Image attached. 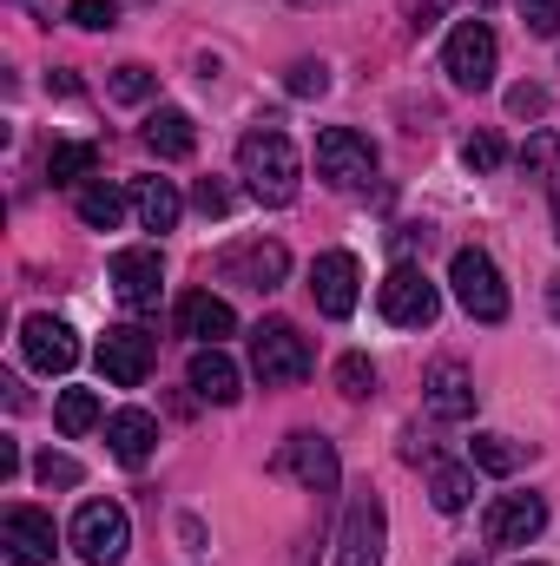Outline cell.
I'll list each match as a JSON object with an SVG mask.
<instances>
[{
    "label": "cell",
    "instance_id": "1",
    "mask_svg": "<svg viewBox=\"0 0 560 566\" xmlns=\"http://www.w3.org/2000/svg\"><path fill=\"white\" fill-rule=\"evenodd\" d=\"M238 178H245V191L258 198V205H290L297 198V178H303V158H297V145L283 133L278 119H258L245 139H238Z\"/></svg>",
    "mask_w": 560,
    "mask_h": 566
},
{
    "label": "cell",
    "instance_id": "2",
    "mask_svg": "<svg viewBox=\"0 0 560 566\" xmlns=\"http://www.w3.org/2000/svg\"><path fill=\"white\" fill-rule=\"evenodd\" d=\"M310 363H317V356H310V343H303L297 323L271 316V323L251 329V376H258L265 389H290V382H303Z\"/></svg>",
    "mask_w": 560,
    "mask_h": 566
},
{
    "label": "cell",
    "instance_id": "3",
    "mask_svg": "<svg viewBox=\"0 0 560 566\" xmlns=\"http://www.w3.org/2000/svg\"><path fill=\"white\" fill-rule=\"evenodd\" d=\"M126 547H133V521H126L120 501H86L73 514V554L86 566H120Z\"/></svg>",
    "mask_w": 560,
    "mask_h": 566
},
{
    "label": "cell",
    "instance_id": "4",
    "mask_svg": "<svg viewBox=\"0 0 560 566\" xmlns=\"http://www.w3.org/2000/svg\"><path fill=\"white\" fill-rule=\"evenodd\" d=\"M448 290H455V303H462L475 323H501V316H508V283H501V271H495L488 251H455Z\"/></svg>",
    "mask_w": 560,
    "mask_h": 566
},
{
    "label": "cell",
    "instance_id": "5",
    "mask_svg": "<svg viewBox=\"0 0 560 566\" xmlns=\"http://www.w3.org/2000/svg\"><path fill=\"white\" fill-rule=\"evenodd\" d=\"M317 178L330 191H363L376 178V145L363 139V133H350V126L317 133Z\"/></svg>",
    "mask_w": 560,
    "mask_h": 566
},
{
    "label": "cell",
    "instance_id": "6",
    "mask_svg": "<svg viewBox=\"0 0 560 566\" xmlns=\"http://www.w3.org/2000/svg\"><path fill=\"white\" fill-rule=\"evenodd\" d=\"M376 303H383V316H390L396 329H428V323H435V310H442V290L428 283V271H422V264H409V258H403V264L383 277Z\"/></svg>",
    "mask_w": 560,
    "mask_h": 566
},
{
    "label": "cell",
    "instance_id": "7",
    "mask_svg": "<svg viewBox=\"0 0 560 566\" xmlns=\"http://www.w3.org/2000/svg\"><path fill=\"white\" fill-rule=\"evenodd\" d=\"M442 73L462 86V93H488L495 86V33L488 20H462L442 46Z\"/></svg>",
    "mask_w": 560,
    "mask_h": 566
},
{
    "label": "cell",
    "instance_id": "8",
    "mask_svg": "<svg viewBox=\"0 0 560 566\" xmlns=\"http://www.w3.org/2000/svg\"><path fill=\"white\" fill-rule=\"evenodd\" d=\"M383 541H390L383 494H350L343 534H336V566H383Z\"/></svg>",
    "mask_w": 560,
    "mask_h": 566
},
{
    "label": "cell",
    "instance_id": "9",
    "mask_svg": "<svg viewBox=\"0 0 560 566\" xmlns=\"http://www.w3.org/2000/svg\"><path fill=\"white\" fill-rule=\"evenodd\" d=\"M271 474L303 481L310 494H336V481H343V468H336V441H330V434H310V428H297V434L278 448Z\"/></svg>",
    "mask_w": 560,
    "mask_h": 566
},
{
    "label": "cell",
    "instance_id": "10",
    "mask_svg": "<svg viewBox=\"0 0 560 566\" xmlns=\"http://www.w3.org/2000/svg\"><path fill=\"white\" fill-rule=\"evenodd\" d=\"M152 356H158V343L133 329V323H120V329H106L100 336V376L113 382V389H139L145 369H152Z\"/></svg>",
    "mask_w": 560,
    "mask_h": 566
},
{
    "label": "cell",
    "instance_id": "11",
    "mask_svg": "<svg viewBox=\"0 0 560 566\" xmlns=\"http://www.w3.org/2000/svg\"><path fill=\"white\" fill-rule=\"evenodd\" d=\"M20 356L40 369V376H66L80 363V336L60 323V316H27L20 323Z\"/></svg>",
    "mask_w": 560,
    "mask_h": 566
},
{
    "label": "cell",
    "instance_id": "12",
    "mask_svg": "<svg viewBox=\"0 0 560 566\" xmlns=\"http://www.w3.org/2000/svg\"><path fill=\"white\" fill-rule=\"evenodd\" d=\"M541 527H548V501H541V494H501V501L481 514L488 547H528Z\"/></svg>",
    "mask_w": 560,
    "mask_h": 566
},
{
    "label": "cell",
    "instance_id": "13",
    "mask_svg": "<svg viewBox=\"0 0 560 566\" xmlns=\"http://www.w3.org/2000/svg\"><path fill=\"white\" fill-rule=\"evenodd\" d=\"M0 541H7V554H13L20 566H53V554H60L53 514H40V507H7Z\"/></svg>",
    "mask_w": 560,
    "mask_h": 566
},
{
    "label": "cell",
    "instance_id": "14",
    "mask_svg": "<svg viewBox=\"0 0 560 566\" xmlns=\"http://www.w3.org/2000/svg\"><path fill=\"white\" fill-rule=\"evenodd\" d=\"M356 283H363V271H356V258H350V251H323V258L310 264V296H317V310H323V316H350V310H356V296H363Z\"/></svg>",
    "mask_w": 560,
    "mask_h": 566
},
{
    "label": "cell",
    "instance_id": "15",
    "mask_svg": "<svg viewBox=\"0 0 560 566\" xmlns=\"http://www.w3.org/2000/svg\"><path fill=\"white\" fill-rule=\"evenodd\" d=\"M283 271H290V251L283 244H231L225 258H218V277L225 283H245V290H278Z\"/></svg>",
    "mask_w": 560,
    "mask_h": 566
},
{
    "label": "cell",
    "instance_id": "16",
    "mask_svg": "<svg viewBox=\"0 0 560 566\" xmlns=\"http://www.w3.org/2000/svg\"><path fill=\"white\" fill-rule=\"evenodd\" d=\"M158 290H165V264H158L152 244H133V251L113 258V296H120L126 310H152Z\"/></svg>",
    "mask_w": 560,
    "mask_h": 566
},
{
    "label": "cell",
    "instance_id": "17",
    "mask_svg": "<svg viewBox=\"0 0 560 566\" xmlns=\"http://www.w3.org/2000/svg\"><path fill=\"white\" fill-rule=\"evenodd\" d=\"M178 329H185L198 349H225V336H238V316H231L225 296H211V290H185V296H178Z\"/></svg>",
    "mask_w": 560,
    "mask_h": 566
},
{
    "label": "cell",
    "instance_id": "18",
    "mask_svg": "<svg viewBox=\"0 0 560 566\" xmlns=\"http://www.w3.org/2000/svg\"><path fill=\"white\" fill-rule=\"evenodd\" d=\"M185 382H191L198 402H218V409H231V402L245 396V369H238L225 349H198L191 369H185Z\"/></svg>",
    "mask_w": 560,
    "mask_h": 566
},
{
    "label": "cell",
    "instance_id": "19",
    "mask_svg": "<svg viewBox=\"0 0 560 566\" xmlns=\"http://www.w3.org/2000/svg\"><path fill=\"white\" fill-rule=\"evenodd\" d=\"M106 448H113V461L145 468L152 448H158V422H152L145 409H113V416H106Z\"/></svg>",
    "mask_w": 560,
    "mask_h": 566
},
{
    "label": "cell",
    "instance_id": "20",
    "mask_svg": "<svg viewBox=\"0 0 560 566\" xmlns=\"http://www.w3.org/2000/svg\"><path fill=\"white\" fill-rule=\"evenodd\" d=\"M422 402H428L435 422H468V416H475V382H468V369H462V363H442V369L428 376V396H422Z\"/></svg>",
    "mask_w": 560,
    "mask_h": 566
},
{
    "label": "cell",
    "instance_id": "21",
    "mask_svg": "<svg viewBox=\"0 0 560 566\" xmlns=\"http://www.w3.org/2000/svg\"><path fill=\"white\" fill-rule=\"evenodd\" d=\"M145 151L152 158H191V145H198V126H191V113H178V106H158L152 119H145Z\"/></svg>",
    "mask_w": 560,
    "mask_h": 566
},
{
    "label": "cell",
    "instance_id": "22",
    "mask_svg": "<svg viewBox=\"0 0 560 566\" xmlns=\"http://www.w3.org/2000/svg\"><path fill=\"white\" fill-rule=\"evenodd\" d=\"M133 211H139L145 231H172V224L185 218V198H178L172 178H139V185H133Z\"/></svg>",
    "mask_w": 560,
    "mask_h": 566
},
{
    "label": "cell",
    "instance_id": "23",
    "mask_svg": "<svg viewBox=\"0 0 560 566\" xmlns=\"http://www.w3.org/2000/svg\"><path fill=\"white\" fill-rule=\"evenodd\" d=\"M73 211H80V224H86V231H113V224L126 218V191H120V185H106V178H86V185H80V198H73Z\"/></svg>",
    "mask_w": 560,
    "mask_h": 566
},
{
    "label": "cell",
    "instance_id": "24",
    "mask_svg": "<svg viewBox=\"0 0 560 566\" xmlns=\"http://www.w3.org/2000/svg\"><path fill=\"white\" fill-rule=\"evenodd\" d=\"M93 171H100V145L93 139H66V145L46 151V178H53V185H73V191H80Z\"/></svg>",
    "mask_w": 560,
    "mask_h": 566
},
{
    "label": "cell",
    "instance_id": "25",
    "mask_svg": "<svg viewBox=\"0 0 560 566\" xmlns=\"http://www.w3.org/2000/svg\"><path fill=\"white\" fill-rule=\"evenodd\" d=\"M428 501L442 507V514H462L468 501H475V461L462 468V461H442L435 474H428Z\"/></svg>",
    "mask_w": 560,
    "mask_h": 566
},
{
    "label": "cell",
    "instance_id": "26",
    "mask_svg": "<svg viewBox=\"0 0 560 566\" xmlns=\"http://www.w3.org/2000/svg\"><path fill=\"white\" fill-rule=\"evenodd\" d=\"M336 396H343V402H370V396H376V363H370L363 349L336 356Z\"/></svg>",
    "mask_w": 560,
    "mask_h": 566
},
{
    "label": "cell",
    "instance_id": "27",
    "mask_svg": "<svg viewBox=\"0 0 560 566\" xmlns=\"http://www.w3.org/2000/svg\"><path fill=\"white\" fill-rule=\"evenodd\" d=\"M53 422H60V434H86V428L100 422V396H93V389H60Z\"/></svg>",
    "mask_w": 560,
    "mask_h": 566
},
{
    "label": "cell",
    "instance_id": "28",
    "mask_svg": "<svg viewBox=\"0 0 560 566\" xmlns=\"http://www.w3.org/2000/svg\"><path fill=\"white\" fill-rule=\"evenodd\" d=\"M468 461H475L481 474H515V468H521V448H515L508 434H475Z\"/></svg>",
    "mask_w": 560,
    "mask_h": 566
},
{
    "label": "cell",
    "instance_id": "29",
    "mask_svg": "<svg viewBox=\"0 0 560 566\" xmlns=\"http://www.w3.org/2000/svg\"><path fill=\"white\" fill-rule=\"evenodd\" d=\"M106 93H113L120 106H139V99H152V93H158V73H152V66H113Z\"/></svg>",
    "mask_w": 560,
    "mask_h": 566
},
{
    "label": "cell",
    "instance_id": "30",
    "mask_svg": "<svg viewBox=\"0 0 560 566\" xmlns=\"http://www.w3.org/2000/svg\"><path fill=\"white\" fill-rule=\"evenodd\" d=\"M33 474H40V488H80V481H86V468H80L73 454H53V448L33 461Z\"/></svg>",
    "mask_w": 560,
    "mask_h": 566
},
{
    "label": "cell",
    "instance_id": "31",
    "mask_svg": "<svg viewBox=\"0 0 560 566\" xmlns=\"http://www.w3.org/2000/svg\"><path fill=\"white\" fill-rule=\"evenodd\" d=\"M283 86H290L297 99H323V93H330V66H323V60H297Z\"/></svg>",
    "mask_w": 560,
    "mask_h": 566
},
{
    "label": "cell",
    "instance_id": "32",
    "mask_svg": "<svg viewBox=\"0 0 560 566\" xmlns=\"http://www.w3.org/2000/svg\"><path fill=\"white\" fill-rule=\"evenodd\" d=\"M66 20L86 27V33H106V27H120V0H73Z\"/></svg>",
    "mask_w": 560,
    "mask_h": 566
},
{
    "label": "cell",
    "instance_id": "33",
    "mask_svg": "<svg viewBox=\"0 0 560 566\" xmlns=\"http://www.w3.org/2000/svg\"><path fill=\"white\" fill-rule=\"evenodd\" d=\"M501 151H508V145L495 139V133H468V139H462V165H468V171H495Z\"/></svg>",
    "mask_w": 560,
    "mask_h": 566
},
{
    "label": "cell",
    "instance_id": "34",
    "mask_svg": "<svg viewBox=\"0 0 560 566\" xmlns=\"http://www.w3.org/2000/svg\"><path fill=\"white\" fill-rule=\"evenodd\" d=\"M521 165H528V171H554L560 178V133H535L528 151H521Z\"/></svg>",
    "mask_w": 560,
    "mask_h": 566
},
{
    "label": "cell",
    "instance_id": "35",
    "mask_svg": "<svg viewBox=\"0 0 560 566\" xmlns=\"http://www.w3.org/2000/svg\"><path fill=\"white\" fill-rule=\"evenodd\" d=\"M528 33H560V0H521Z\"/></svg>",
    "mask_w": 560,
    "mask_h": 566
},
{
    "label": "cell",
    "instance_id": "36",
    "mask_svg": "<svg viewBox=\"0 0 560 566\" xmlns=\"http://www.w3.org/2000/svg\"><path fill=\"white\" fill-rule=\"evenodd\" d=\"M508 113H515V119H541V113H548V93H541V86H515V93H508Z\"/></svg>",
    "mask_w": 560,
    "mask_h": 566
},
{
    "label": "cell",
    "instance_id": "37",
    "mask_svg": "<svg viewBox=\"0 0 560 566\" xmlns=\"http://www.w3.org/2000/svg\"><path fill=\"white\" fill-rule=\"evenodd\" d=\"M198 211H205V218H225V211H231V191H225L218 178H205V185H198Z\"/></svg>",
    "mask_w": 560,
    "mask_h": 566
},
{
    "label": "cell",
    "instance_id": "38",
    "mask_svg": "<svg viewBox=\"0 0 560 566\" xmlns=\"http://www.w3.org/2000/svg\"><path fill=\"white\" fill-rule=\"evenodd\" d=\"M442 20V0H409V33H428Z\"/></svg>",
    "mask_w": 560,
    "mask_h": 566
},
{
    "label": "cell",
    "instance_id": "39",
    "mask_svg": "<svg viewBox=\"0 0 560 566\" xmlns=\"http://www.w3.org/2000/svg\"><path fill=\"white\" fill-rule=\"evenodd\" d=\"M20 474V448L13 441H0V481H13Z\"/></svg>",
    "mask_w": 560,
    "mask_h": 566
},
{
    "label": "cell",
    "instance_id": "40",
    "mask_svg": "<svg viewBox=\"0 0 560 566\" xmlns=\"http://www.w3.org/2000/svg\"><path fill=\"white\" fill-rule=\"evenodd\" d=\"M548 310H554V323H560V277L548 283Z\"/></svg>",
    "mask_w": 560,
    "mask_h": 566
},
{
    "label": "cell",
    "instance_id": "41",
    "mask_svg": "<svg viewBox=\"0 0 560 566\" xmlns=\"http://www.w3.org/2000/svg\"><path fill=\"white\" fill-rule=\"evenodd\" d=\"M554 238H560V178H554Z\"/></svg>",
    "mask_w": 560,
    "mask_h": 566
},
{
    "label": "cell",
    "instance_id": "42",
    "mask_svg": "<svg viewBox=\"0 0 560 566\" xmlns=\"http://www.w3.org/2000/svg\"><path fill=\"white\" fill-rule=\"evenodd\" d=\"M290 7H336V0H290Z\"/></svg>",
    "mask_w": 560,
    "mask_h": 566
},
{
    "label": "cell",
    "instance_id": "43",
    "mask_svg": "<svg viewBox=\"0 0 560 566\" xmlns=\"http://www.w3.org/2000/svg\"><path fill=\"white\" fill-rule=\"evenodd\" d=\"M462 566H481V560H462Z\"/></svg>",
    "mask_w": 560,
    "mask_h": 566
},
{
    "label": "cell",
    "instance_id": "44",
    "mask_svg": "<svg viewBox=\"0 0 560 566\" xmlns=\"http://www.w3.org/2000/svg\"><path fill=\"white\" fill-rule=\"evenodd\" d=\"M528 566H535V560H528Z\"/></svg>",
    "mask_w": 560,
    "mask_h": 566
}]
</instances>
